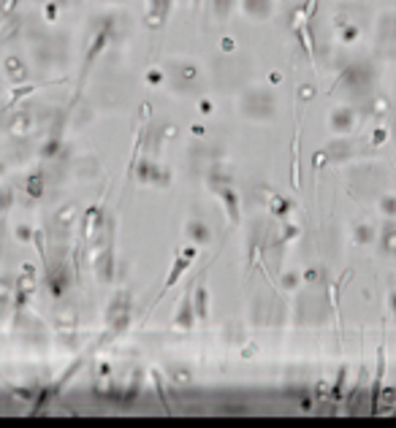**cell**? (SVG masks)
Returning a JSON list of instances; mask_svg holds the SVG:
<instances>
[{"label":"cell","mask_w":396,"mask_h":428,"mask_svg":"<svg viewBox=\"0 0 396 428\" xmlns=\"http://www.w3.org/2000/svg\"><path fill=\"white\" fill-rule=\"evenodd\" d=\"M193 252H196V250H187V252H185V258H176V260H174V266H171L169 276H166V282H163V290H160L158 296H155V304H158V301L163 298L166 293H169L171 287L176 285V279H179V276H182V271H185L187 266H190V258H193Z\"/></svg>","instance_id":"6da1fadb"},{"label":"cell","mask_w":396,"mask_h":428,"mask_svg":"<svg viewBox=\"0 0 396 428\" xmlns=\"http://www.w3.org/2000/svg\"><path fill=\"white\" fill-rule=\"evenodd\" d=\"M383 374H386V352L377 350V372H375V385H372V412H377V398H380L383 390Z\"/></svg>","instance_id":"7a4b0ae2"},{"label":"cell","mask_w":396,"mask_h":428,"mask_svg":"<svg viewBox=\"0 0 396 428\" xmlns=\"http://www.w3.org/2000/svg\"><path fill=\"white\" fill-rule=\"evenodd\" d=\"M223 201H226L228 206V214H231V222H239V217H242V212H239V198L233 190H223Z\"/></svg>","instance_id":"3957f363"},{"label":"cell","mask_w":396,"mask_h":428,"mask_svg":"<svg viewBox=\"0 0 396 428\" xmlns=\"http://www.w3.org/2000/svg\"><path fill=\"white\" fill-rule=\"evenodd\" d=\"M206 312H209V296H206V287L198 285V290H196V317L198 320H206Z\"/></svg>","instance_id":"277c9868"},{"label":"cell","mask_w":396,"mask_h":428,"mask_svg":"<svg viewBox=\"0 0 396 428\" xmlns=\"http://www.w3.org/2000/svg\"><path fill=\"white\" fill-rule=\"evenodd\" d=\"M193 315H196V306H190V301H182V309H179V317H176V325H182L187 331V328L193 325Z\"/></svg>","instance_id":"5b68a950"}]
</instances>
